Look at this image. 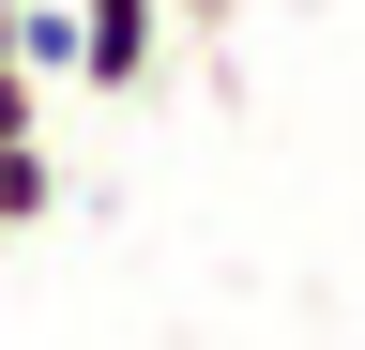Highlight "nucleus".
Masks as SVG:
<instances>
[{
    "label": "nucleus",
    "instance_id": "f257e3e1",
    "mask_svg": "<svg viewBox=\"0 0 365 350\" xmlns=\"http://www.w3.org/2000/svg\"><path fill=\"white\" fill-rule=\"evenodd\" d=\"M168 61V0H76V76L91 92H153Z\"/></svg>",
    "mask_w": 365,
    "mask_h": 350
},
{
    "label": "nucleus",
    "instance_id": "f03ea898",
    "mask_svg": "<svg viewBox=\"0 0 365 350\" xmlns=\"http://www.w3.org/2000/svg\"><path fill=\"white\" fill-rule=\"evenodd\" d=\"M46 198H61V168H46V138H0V229H31Z\"/></svg>",
    "mask_w": 365,
    "mask_h": 350
},
{
    "label": "nucleus",
    "instance_id": "7ed1b4c3",
    "mask_svg": "<svg viewBox=\"0 0 365 350\" xmlns=\"http://www.w3.org/2000/svg\"><path fill=\"white\" fill-rule=\"evenodd\" d=\"M0 138H46V76H16V61H0Z\"/></svg>",
    "mask_w": 365,
    "mask_h": 350
},
{
    "label": "nucleus",
    "instance_id": "20e7f679",
    "mask_svg": "<svg viewBox=\"0 0 365 350\" xmlns=\"http://www.w3.org/2000/svg\"><path fill=\"white\" fill-rule=\"evenodd\" d=\"M228 16H244V0H168V31H228Z\"/></svg>",
    "mask_w": 365,
    "mask_h": 350
},
{
    "label": "nucleus",
    "instance_id": "39448f33",
    "mask_svg": "<svg viewBox=\"0 0 365 350\" xmlns=\"http://www.w3.org/2000/svg\"><path fill=\"white\" fill-rule=\"evenodd\" d=\"M0 61H16V0H0Z\"/></svg>",
    "mask_w": 365,
    "mask_h": 350
}]
</instances>
